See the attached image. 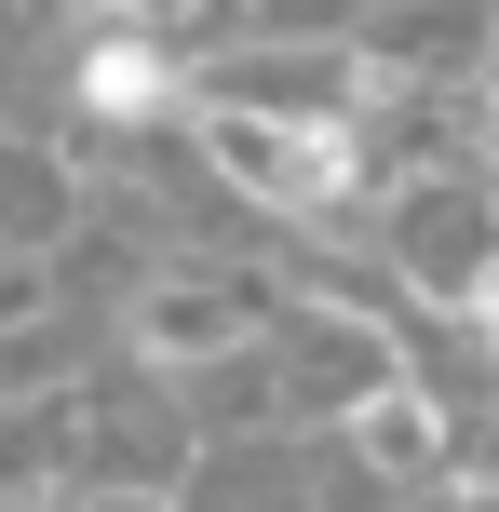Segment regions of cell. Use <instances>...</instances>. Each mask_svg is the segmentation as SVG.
<instances>
[{"label": "cell", "mask_w": 499, "mask_h": 512, "mask_svg": "<svg viewBox=\"0 0 499 512\" xmlns=\"http://www.w3.org/2000/svg\"><path fill=\"white\" fill-rule=\"evenodd\" d=\"M189 149L230 203L284 216V230H324L338 243L351 216L378 230V149L365 122H257V108H189Z\"/></svg>", "instance_id": "1"}, {"label": "cell", "mask_w": 499, "mask_h": 512, "mask_svg": "<svg viewBox=\"0 0 499 512\" xmlns=\"http://www.w3.org/2000/svg\"><path fill=\"white\" fill-rule=\"evenodd\" d=\"M284 310H297L284 270H243V256H162V270L122 297V351L149 364V378H203V364H230V351H270Z\"/></svg>", "instance_id": "2"}, {"label": "cell", "mask_w": 499, "mask_h": 512, "mask_svg": "<svg viewBox=\"0 0 499 512\" xmlns=\"http://www.w3.org/2000/svg\"><path fill=\"white\" fill-rule=\"evenodd\" d=\"M270 351H284V405H297V432H351V418L405 378L392 270H378V283H297V310H284V337H270Z\"/></svg>", "instance_id": "3"}, {"label": "cell", "mask_w": 499, "mask_h": 512, "mask_svg": "<svg viewBox=\"0 0 499 512\" xmlns=\"http://www.w3.org/2000/svg\"><path fill=\"white\" fill-rule=\"evenodd\" d=\"M378 270H392L419 310L459 324V310L499 283V176H419V189H392V203H378Z\"/></svg>", "instance_id": "4"}, {"label": "cell", "mask_w": 499, "mask_h": 512, "mask_svg": "<svg viewBox=\"0 0 499 512\" xmlns=\"http://www.w3.org/2000/svg\"><path fill=\"white\" fill-rule=\"evenodd\" d=\"M203 108H257V122H365L378 54L365 41H230L203 68Z\"/></svg>", "instance_id": "5"}, {"label": "cell", "mask_w": 499, "mask_h": 512, "mask_svg": "<svg viewBox=\"0 0 499 512\" xmlns=\"http://www.w3.org/2000/svg\"><path fill=\"white\" fill-rule=\"evenodd\" d=\"M338 459L365 472L378 499H432V486L459 499V472H473V418H459L432 378H392V391H378V405L338 432Z\"/></svg>", "instance_id": "6"}, {"label": "cell", "mask_w": 499, "mask_h": 512, "mask_svg": "<svg viewBox=\"0 0 499 512\" xmlns=\"http://www.w3.org/2000/svg\"><path fill=\"white\" fill-rule=\"evenodd\" d=\"M189 418H176V378H149V391H108V378H81V486H176L189 499Z\"/></svg>", "instance_id": "7"}, {"label": "cell", "mask_w": 499, "mask_h": 512, "mask_svg": "<svg viewBox=\"0 0 499 512\" xmlns=\"http://www.w3.org/2000/svg\"><path fill=\"white\" fill-rule=\"evenodd\" d=\"M68 95H81V122L95 135H162L203 81H189V54H162V41H122V27H95V41L68 54Z\"/></svg>", "instance_id": "8"}, {"label": "cell", "mask_w": 499, "mask_h": 512, "mask_svg": "<svg viewBox=\"0 0 499 512\" xmlns=\"http://www.w3.org/2000/svg\"><path fill=\"white\" fill-rule=\"evenodd\" d=\"M365 54H378V81H486L499 0H392L365 27Z\"/></svg>", "instance_id": "9"}, {"label": "cell", "mask_w": 499, "mask_h": 512, "mask_svg": "<svg viewBox=\"0 0 499 512\" xmlns=\"http://www.w3.org/2000/svg\"><path fill=\"white\" fill-rule=\"evenodd\" d=\"M324 459H338V432H324ZM324 459H311V432L203 445L189 459V512H324Z\"/></svg>", "instance_id": "10"}, {"label": "cell", "mask_w": 499, "mask_h": 512, "mask_svg": "<svg viewBox=\"0 0 499 512\" xmlns=\"http://www.w3.org/2000/svg\"><path fill=\"white\" fill-rule=\"evenodd\" d=\"M81 230H95L81 162L41 149V135H0V256H68Z\"/></svg>", "instance_id": "11"}, {"label": "cell", "mask_w": 499, "mask_h": 512, "mask_svg": "<svg viewBox=\"0 0 499 512\" xmlns=\"http://www.w3.org/2000/svg\"><path fill=\"white\" fill-rule=\"evenodd\" d=\"M176 418H189V445H270V432H297L284 351H230V364H203V378H176Z\"/></svg>", "instance_id": "12"}, {"label": "cell", "mask_w": 499, "mask_h": 512, "mask_svg": "<svg viewBox=\"0 0 499 512\" xmlns=\"http://www.w3.org/2000/svg\"><path fill=\"white\" fill-rule=\"evenodd\" d=\"M95 27H122V41H162V54H189V41H216V27H243V0H81Z\"/></svg>", "instance_id": "13"}, {"label": "cell", "mask_w": 499, "mask_h": 512, "mask_svg": "<svg viewBox=\"0 0 499 512\" xmlns=\"http://www.w3.org/2000/svg\"><path fill=\"white\" fill-rule=\"evenodd\" d=\"M378 14H392V0H243L230 41H365Z\"/></svg>", "instance_id": "14"}, {"label": "cell", "mask_w": 499, "mask_h": 512, "mask_svg": "<svg viewBox=\"0 0 499 512\" xmlns=\"http://www.w3.org/2000/svg\"><path fill=\"white\" fill-rule=\"evenodd\" d=\"M54 512H189L176 486H81V499H54Z\"/></svg>", "instance_id": "15"}, {"label": "cell", "mask_w": 499, "mask_h": 512, "mask_svg": "<svg viewBox=\"0 0 499 512\" xmlns=\"http://www.w3.org/2000/svg\"><path fill=\"white\" fill-rule=\"evenodd\" d=\"M446 512H499V486H459V499H446Z\"/></svg>", "instance_id": "16"}, {"label": "cell", "mask_w": 499, "mask_h": 512, "mask_svg": "<svg viewBox=\"0 0 499 512\" xmlns=\"http://www.w3.org/2000/svg\"><path fill=\"white\" fill-rule=\"evenodd\" d=\"M486 95H499V54H486Z\"/></svg>", "instance_id": "17"}]
</instances>
